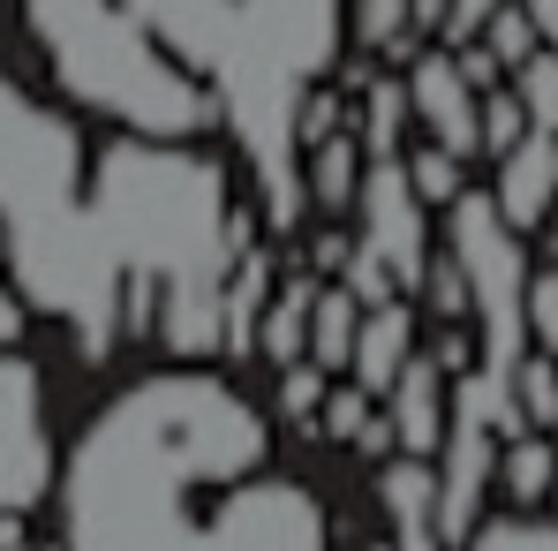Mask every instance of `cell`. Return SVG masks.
<instances>
[{
  "instance_id": "cell-1",
  "label": "cell",
  "mask_w": 558,
  "mask_h": 551,
  "mask_svg": "<svg viewBox=\"0 0 558 551\" xmlns=\"http://www.w3.org/2000/svg\"><path fill=\"white\" fill-rule=\"evenodd\" d=\"M265 408L219 370H151L69 446V551H325V506L272 476Z\"/></svg>"
},
{
  "instance_id": "cell-2",
  "label": "cell",
  "mask_w": 558,
  "mask_h": 551,
  "mask_svg": "<svg viewBox=\"0 0 558 551\" xmlns=\"http://www.w3.org/2000/svg\"><path fill=\"white\" fill-rule=\"evenodd\" d=\"M98 242L129 302H151L174 356L227 348V273H234V182L189 136H121L84 182Z\"/></svg>"
},
{
  "instance_id": "cell-3",
  "label": "cell",
  "mask_w": 558,
  "mask_h": 551,
  "mask_svg": "<svg viewBox=\"0 0 558 551\" xmlns=\"http://www.w3.org/2000/svg\"><path fill=\"white\" fill-rule=\"evenodd\" d=\"M121 8L211 92V113L250 152L272 219H294L302 92L340 61L348 0H121Z\"/></svg>"
},
{
  "instance_id": "cell-4",
  "label": "cell",
  "mask_w": 558,
  "mask_h": 551,
  "mask_svg": "<svg viewBox=\"0 0 558 551\" xmlns=\"http://www.w3.org/2000/svg\"><path fill=\"white\" fill-rule=\"evenodd\" d=\"M84 136L61 106L0 76V227H8V279L23 310L61 318L92 356H106L129 325V279L113 273L84 212Z\"/></svg>"
},
{
  "instance_id": "cell-5",
  "label": "cell",
  "mask_w": 558,
  "mask_h": 551,
  "mask_svg": "<svg viewBox=\"0 0 558 551\" xmlns=\"http://www.w3.org/2000/svg\"><path fill=\"white\" fill-rule=\"evenodd\" d=\"M23 31L46 61V76L121 136H196L211 92L121 8V0H23Z\"/></svg>"
},
{
  "instance_id": "cell-6",
  "label": "cell",
  "mask_w": 558,
  "mask_h": 551,
  "mask_svg": "<svg viewBox=\"0 0 558 551\" xmlns=\"http://www.w3.org/2000/svg\"><path fill=\"white\" fill-rule=\"evenodd\" d=\"M53 483V408L46 370L23 348H0V522L31 514Z\"/></svg>"
},
{
  "instance_id": "cell-7",
  "label": "cell",
  "mask_w": 558,
  "mask_h": 551,
  "mask_svg": "<svg viewBox=\"0 0 558 551\" xmlns=\"http://www.w3.org/2000/svg\"><path fill=\"white\" fill-rule=\"evenodd\" d=\"M363 257L392 279V295L423 287V265H430V212H423V196L408 189V167H400V159H371V167H363Z\"/></svg>"
},
{
  "instance_id": "cell-8",
  "label": "cell",
  "mask_w": 558,
  "mask_h": 551,
  "mask_svg": "<svg viewBox=\"0 0 558 551\" xmlns=\"http://www.w3.org/2000/svg\"><path fill=\"white\" fill-rule=\"evenodd\" d=\"M400 92H408V113L423 121V136L468 167V159H475V106H483V92L461 76V61L438 46V53H423V61L408 69Z\"/></svg>"
},
{
  "instance_id": "cell-9",
  "label": "cell",
  "mask_w": 558,
  "mask_h": 551,
  "mask_svg": "<svg viewBox=\"0 0 558 551\" xmlns=\"http://www.w3.org/2000/svg\"><path fill=\"white\" fill-rule=\"evenodd\" d=\"M490 167H498V182L483 189L490 212H498L513 235H536L558 212V136L551 129H529V136H521L506 159H490Z\"/></svg>"
},
{
  "instance_id": "cell-10",
  "label": "cell",
  "mask_w": 558,
  "mask_h": 551,
  "mask_svg": "<svg viewBox=\"0 0 558 551\" xmlns=\"http://www.w3.org/2000/svg\"><path fill=\"white\" fill-rule=\"evenodd\" d=\"M385 400H392L385 423H392L400 454H415V460L438 454V439H446V400H453V378L438 370V356H408Z\"/></svg>"
},
{
  "instance_id": "cell-11",
  "label": "cell",
  "mask_w": 558,
  "mask_h": 551,
  "mask_svg": "<svg viewBox=\"0 0 558 551\" xmlns=\"http://www.w3.org/2000/svg\"><path fill=\"white\" fill-rule=\"evenodd\" d=\"M415 356V310L400 302V295H385L363 310V325H355V348H348V363H355V385L363 393H392V378L400 363Z\"/></svg>"
},
{
  "instance_id": "cell-12",
  "label": "cell",
  "mask_w": 558,
  "mask_h": 551,
  "mask_svg": "<svg viewBox=\"0 0 558 551\" xmlns=\"http://www.w3.org/2000/svg\"><path fill=\"white\" fill-rule=\"evenodd\" d=\"M392 529H400V551H438V468L415 454H400L377 483Z\"/></svg>"
},
{
  "instance_id": "cell-13",
  "label": "cell",
  "mask_w": 558,
  "mask_h": 551,
  "mask_svg": "<svg viewBox=\"0 0 558 551\" xmlns=\"http://www.w3.org/2000/svg\"><path fill=\"white\" fill-rule=\"evenodd\" d=\"M551 431H513V439H498V468H490V483L513 499V514H536V506H551Z\"/></svg>"
},
{
  "instance_id": "cell-14",
  "label": "cell",
  "mask_w": 558,
  "mask_h": 551,
  "mask_svg": "<svg viewBox=\"0 0 558 551\" xmlns=\"http://www.w3.org/2000/svg\"><path fill=\"white\" fill-rule=\"evenodd\" d=\"M302 318H310V348H302V363L340 370V363H348V348H355V325H363L355 287H325V295H317Z\"/></svg>"
},
{
  "instance_id": "cell-15",
  "label": "cell",
  "mask_w": 558,
  "mask_h": 551,
  "mask_svg": "<svg viewBox=\"0 0 558 551\" xmlns=\"http://www.w3.org/2000/svg\"><path fill=\"white\" fill-rule=\"evenodd\" d=\"M506 408H513V431H558V363L551 356H521L513 385H506Z\"/></svg>"
},
{
  "instance_id": "cell-16",
  "label": "cell",
  "mask_w": 558,
  "mask_h": 551,
  "mask_svg": "<svg viewBox=\"0 0 558 551\" xmlns=\"http://www.w3.org/2000/svg\"><path fill=\"white\" fill-rule=\"evenodd\" d=\"M461 551H558L551 514H490L461 537Z\"/></svg>"
},
{
  "instance_id": "cell-17",
  "label": "cell",
  "mask_w": 558,
  "mask_h": 551,
  "mask_svg": "<svg viewBox=\"0 0 558 551\" xmlns=\"http://www.w3.org/2000/svg\"><path fill=\"white\" fill-rule=\"evenodd\" d=\"M506 84H513V98H521L529 129H551V136H558V46H536Z\"/></svg>"
},
{
  "instance_id": "cell-18",
  "label": "cell",
  "mask_w": 558,
  "mask_h": 551,
  "mask_svg": "<svg viewBox=\"0 0 558 551\" xmlns=\"http://www.w3.org/2000/svg\"><path fill=\"white\" fill-rule=\"evenodd\" d=\"M521 136H529V113H521V98H513V84L483 92V106H475V152L506 159V152H513Z\"/></svg>"
},
{
  "instance_id": "cell-19",
  "label": "cell",
  "mask_w": 558,
  "mask_h": 551,
  "mask_svg": "<svg viewBox=\"0 0 558 551\" xmlns=\"http://www.w3.org/2000/svg\"><path fill=\"white\" fill-rule=\"evenodd\" d=\"M468 46H483V53H490V61H498V69L513 76V69H521V61H529V53H536L544 38H536V23H529V15H521V8L506 0V8H498V15H490V23H483V31L468 38Z\"/></svg>"
},
{
  "instance_id": "cell-20",
  "label": "cell",
  "mask_w": 558,
  "mask_h": 551,
  "mask_svg": "<svg viewBox=\"0 0 558 551\" xmlns=\"http://www.w3.org/2000/svg\"><path fill=\"white\" fill-rule=\"evenodd\" d=\"M521 318H529V348L558 363V265H536L521 287Z\"/></svg>"
},
{
  "instance_id": "cell-21",
  "label": "cell",
  "mask_w": 558,
  "mask_h": 551,
  "mask_svg": "<svg viewBox=\"0 0 558 551\" xmlns=\"http://www.w3.org/2000/svg\"><path fill=\"white\" fill-rule=\"evenodd\" d=\"M355 167H363V152H355L348 136H317V144H310V189H317V204H340V196L355 189L348 182Z\"/></svg>"
},
{
  "instance_id": "cell-22",
  "label": "cell",
  "mask_w": 558,
  "mask_h": 551,
  "mask_svg": "<svg viewBox=\"0 0 558 551\" xmlns=\"http://www.w3.org/2000/svg\"><path fill=\"white\" fill-rule=\"evenodd\" d=\"M408 189L423 196V212H430V204L446 212V204L468 189V182H461V159H453V152H438V144H423V152L408 159Z\"/></svg>"
},
{
  "instance_id": "cell-23",
  "label": "cell",
  "mask_w": 558,
  "mask_h": 551,
  "mask_svg": "<svg viewBox=\"0 0 558 551\" xmlns=\"http://www.w3.org/2000/svg\"><path fill=\"white\" fill-rule=\"evenodd\" d=\"M408 23H415L408 0H355V38H363V46H400Z\"/></svg>"
},
{
  "instance_id": "cell-24",
  "label": "cell",
  "mask_w": 558,
  "mask_h": 551,
  "mask_svg": "<svg viewBox=\"0 0 558 551\" xmlns=\"http://www.w3.org/2000/svg\"><path fill=\"white\" fill-rule=\"evenodd\" d=\"M498 8H506V0H446V23H438V31H446L453 46H468V38H475Z\"/></svg>"
},
{
  "instance_id": "cell-25",
  "label": "cell",
  "mask_w": 558,
  "mask_h": 551,
  "mask_svg": "<svg viewBox=\"0 0 558 551\" xmlns=\"http://www.w3.org/2000/svg\"><path fill=\"white\" fill-rule=\"evenodd\" d=\"M23 318H31V310H23V295H15V279L0 273V348H15V340H23Z\"/></svg>"
},
{
  "instance_id": "cell-26",
  "label": "cell",
  "mask_w": 558,
  "mask_h": 551,
  "mask_svg": "<svg viewBox=\"0 0 558 551\" xmlns=\"http://www.w3.org/2000/svg\"><path fill=\"white\" fill-rule=\"evenodd\" d=\"M513 8L536 23V38H544V46H558V0H513Z\"/></svg>"
},
{
  "instance_id": "cell-27",
  "label": "cell",
  "mask_w": 558,
  "mask_h": 551,
  "mask_svg": "<svg viewBox=\"0 0 558 551\" xmlns=\"http://www.w3.org/2000/svg\"><path fill=\"white\" fill-rule=\"evenodd\" d=\"M551 460H558V431H551ZM551 506H558V476H551Z\"/></svg>"
}]
</instances>
